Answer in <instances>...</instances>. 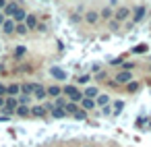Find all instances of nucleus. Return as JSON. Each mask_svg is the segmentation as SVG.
<instances>
[{"label":"nucleus","mask_w":151,"mask_h":147,"mask_svg":"<svg viewBox=\"0 0 151 147\" xmlns=\"http://www.w3.org/2000/svg\"><path fill=\"white\" fill-rule=\"evenodd\" d=\"M17 35H27L29 33V29H27V25L25 23H17V31H15Z\"/></svg>","instance_id":"4be33fe9"},{"label":"nucleus","mask_w":151,"mask_h":147,"mask_svg":"<svg viewBox=\"0 0 151 147\" xmlns=\"http://www.w3.org/2000/svg\"><path fill=\"white\" fill-rule=\"evenodd\" d=\"M46 114H48V110H46L44 106H33V108H31V116H33V118H44Z\"/></svg>","instance_id":"4468645a"},{"label":"nucleus","mask_w":151,"mask_h":147,"mask_svg":"<svg viewBox=\"0 0 151 147\" xmlns=\"http://www.w3.org/2000/svg\"><path fill=\"white\" fill-rule=\"evenodd\" d=\"M50 114H52V118H58V120H60V118H66V116H68V114H66V112H64L62 108H56V110H54V112H50Z\"/></svg>","instance_id":"5701e85b"},{"label":"nucleus","mask_w":151,"mask_h":147,"mask_svg":"<svg viewBox=\"0 0 151 147\" xmlns=\"http://www.w3.org/2000/svg\"><path fill=\"white\" fill-rule=\"evenodd\" d=\"M132 13H134V15H132V25H134V23H139V21L145 19V15H147V6H145V4H139V6L132 9Z\"/></svg>","instance_id":"20e7f679"},{"label":"nucleus","mask_w":151,"mask_h":147,"mask_svg":"<svg viewBox=\"0 0 151 147\" xmlns=\"http://www.w3.org/2000/svg\"><path fill=\"white\" fill-rule=\"evenodd\" d=\"M95 79H97V81H106V79H108V73H106V71H99V73L95 75Z\"/></svg>","instance_id":"2f4dec72"},{"label":"nucleus","mask_w":151,"mask_h":147,"mask_svg":"<svg viewBox=\"0 0 151 147\" xmlns=\"http://www.w3.org/2000/svg\"><path fill=\"white\" fill-rule=\"evenodd\" d=\"M25 25H27V29H29V31H31V29H37V25H40V23H37V17H35L33 13H29V15H27V19H25Z\"/></svg>","instance_id":"9b49d317"},{"label":"nucleus","mask_w":151,"mask_h":147,"mask_svg":"<svg viewBox=\"0 0 151 147\" xmlns=\"http://www.w3.org/2000/svg\"><path fill=\"white\" fill-rule=\"evenodd\" d=\"M4 21H6V17H4V13H2V11H0V27H2V23H4Z\"/></svg>","instance_id":"58836bf2"},{"label":"nucleus","mask_w":151,"mask_h":147,"mask_svg":"<svg viewBox=\"0 0 151 147\" xmlns=\"http://www.w3.org/2000/svg\"><path fill=\"white\" fill-rule=\"evenodd\" d=\"M83 19H85V23H87V25H95V23H99V11H93V9H91V11H87V13H85V17H83Z\"/></svg>","instance_id":"0eeeda50"},{"label":"nucleus","mask_w":151,"mask_h":147,"mask_svg":"<svg viewBox=\"0 0 151 147\" xmlns=\"http://www.w3.org/2000/svg\"><path fill=\"white\" fill-rule=\"evenodd\" d=\"M147 50H149V46H147V44H139V46H134L130 52H132V54H145Z\"/></svg>","instance_id":"412c9836"},{"label":"nucleus","mask_w":151,"mask_h":147,"mask_svg":"<svg viewBox=\"0 0 151 147\" xmlns=\"http://www.w3.org/2000/svg\"><path fill=\"white\" fill-rule=\"evenodd\" d=\"M139 87H141L139 81H130V83L126 85V91H128V93H134V91H139Z\"/></svg>","instance_id":"b1692460"},{"label":"nucleus","mask_w":151,"mask_h":147,"mask_svg":"<svg viewBox=\"0 0 151 147\" xmlns=\"http://www.w3.org/2000/svg\"><path fill=\"white\" fill-rule=\"evenodd\" d=\"M75 118H77V120H85V118H87V112H85V110H79V112L75 114Z\"/></svg>","instance_id":"473e14b6"},{"label":"nucleus","mask_w":151,"mask_h":147,"mask_svg":"<svg viewBox=\"0 0 151 147\" xmlns=\"http://www.w3.org/2000/svg\"><path fill=\"white\" fill-rule=\"evenodd\" d=\"M97 95H99V87H85V89H83V97L97 99Z\"/></svg>","instance_id":"f8f14e48"},{"label":"nucleus","mask_w":151,"mask_h":147,"mask_svg":"<svg viewBox=\"0 0 151 147\" xmlns=\"http://www.w3.org/2000/svg\"><path fill=\"white\" fill-rule=\"evenodd\" d=\"M21 95H31L33 97V83H23L21 85Z\"/></svg>","instance_id":"6ab92c4d"},{"label":"nucleus","mask_w":151,"mask_h":147,"mask_svg":"<svg viewBox=\"0 0 151 147\" xmlns=\"http://www.w3.org/2000/svg\"><path fill=\"white\" fill-rule=\"evenodd\" d=\"M4 106H6V97H4V95H0V110H2Z\"/></svg>","instance_id":"c9c22d12"},{"label":"nucleus","mask_w":151,"mask_h":147,"mask_svg":"<svg viewBox=\"0 0 151 147\" xmlns=\"http://www.w3.org/2000/svg\"><path fill=\"white\" fill-rule=\"evenodd\" d=\"M15 114L21 116V118H27V116H31V108H29V106H19Z\"/></svg>","instance_id":"a211bd4d"},{"label":"nucleus","mask_w":151,"mask_h":147,"mask_svg":"<svg viewBox=\"0 0 151 147\" xmlns=\"http://www.w3.org/2000/svg\"><path fill=\"white\" fill-rule=\"evenodd\" d=\"M91 81V75H81L79 79H77V85H85V83H89Z\"/></svg>","instance_id":"cd10ccee"},{"label":"nucleus","mask_w":151,"mask_h":147,"mask_svg":"<svg viewBox=\"0 0 151 147\" xmlns=\"http://www.w3.org/2000/svg\"><path fill=\"white\" fill-rule=\"evenodd\" d=\"M62 95H66L68 102H75V104L83 102V91H79V87L73 85V83H66V85L62 87Z\"/></svg>","instance_id":"f257e3e1"},{"label":"nucleus","mask_w":151,"mask_h":147,"mask_svg":"<svg viewBox=\"0 0 151 147\" xmlns=\"http://www.w3.org/2000/svg\"><path fill=\"white\" fill-rule=\"evenodd\" d=\"M31 102V95H19V106H27Z\"/></svg>","instance_id":"c756f323"},{"label":"nucleus","mask_w":151,"mask_h":147,"mask_svg":"<svg viewBox=\"0 0 151 147\" xmlns=\"http://www.w3.org/2000/svg\"><path fill=\"white\" fill-rule=\"evenodd\" d=\"M4 120H9V116H0V122H4Z\"/></svg>","instance_id":"a19ab883"},{"label":"nucleus","mask_w":151,"mask_h":147,"mask_svg":"<svg viewBox=\"0 0 151 147\" xmlns=\"http://www.w3.org/2000/svg\"><path fill=\"white\" fill-rule=\"evenodd\" d=\"M99 19H104V21H112V19H114V11H112L110 6L101 9V11H99Z\"/></svg>","instance_id":"2eb2a0df"},{"label":"nucleus","mask_w":151,"mask_h":147,"mask_svg":"<svg viewBox=\"0 0 151 147\" xmlns=\"http://www.w3.org/2000/svg\"><path fill=\"white\" fill-rule=\"evenodd\" d=\"M118 29H120V23H118L116 19H112V21H110V31H118Z\"/></svg>","instance_id":"7c9ffc66"},{"label":"nucleus","mask_w":151,"mask_h":147,"mask_svg":"<svg viewBox=\"0 0 151 147\" xmlns=\"http://www.w3.org/2000/svg\"><path fill=\"white\" fill-rule=\"evenodd\" d=\"M33 97H35L37 102L48 99V89H46L42 83H33Z\"/></svg>","instance_id":"7ed1b4c3"},{"label":"nucleus","mask_w":151,"mask_h":147,"mask_svg":"<svg viewBox=\"0 0 151 147\" xmlns=\"http://www.w3.org/2000/svg\"><path fill=\"white\" fill-rule=\"evenodd\" d=\"M27 15H29V13H27L25 9H19V11L15 13V17H13V21H15V23H25V19H27Z\"/></svg>","instance_id":"dca6fc26"},{"label":"nucleus","mask_w":151,"mask_h":147,"mask_svg":"<svg viewBox=\"0 0 151 147\" xmlns=\"http://www.w3.org/2000/svg\"><path fill=\"white\" fill-rule=\"evenodd\" d=\"M46 89H48V97H50V99H58V97H62V87H60V85L52 83V85H48Z\"/></svg>","instance_id":"423d86ee"},{"label":"nucleus","mask_w":151,"mask_h":147,"mask_svg":"<svg viewBox=\"0 0 151 147\" xmlns=\"http://www.w3.org/2000/svg\"><path fill=\"white\" fill-rule=\"evenodd\" d=\"M50 77H54L56 81H66L68 79L66 71H62L60 66H50Z\"/></svg>","instance_id":"39448f33"},{"label":"nucleus","mask_w":151,"mask_h":147,"mask_svg":"<svg viewBox=\"0 0 151 147\" xmlns=\"http://www.w3.org/2000/svg\"><path fill=\"white\" fill-rule=\"evenodd\" d=\"M95 104H97V108H106V106L110 104V97H108L106 93H99L97 99H95Z\"/></svg>","instance_id":"f3484780"},{"label":"nucleus","mask_w":151,"mask_h":147,"mask_svg":"<svg viewBox=\"0 0 151 147\" xmlns=\"http://www.w3.org/2000/svg\"><path fill=\"white\" fill-rule=\"evenodd\" d=\"M37 31H48V25H46V23H40V25H37Z\"/></svg>","instance_id":"f704fd0d"},{"label":"nucleus","mask_w":151,"mask_h":147,"mask_svg":"<svg viewBox=\"0 0 151 147\" xmlns=\"http://www.w3.org/2000/svg\"><path fill=\"white\" fill-rule=\"evenodd\" d=\"M0 95L6 97V85H2V83H0Z\"/></svg>","instance_id":"e433bc0d"},{"label":"nucleus","mask_w":151,"mask_h":147,"mask_svg":"<svg viewBox=\"0 0 151 147\" xmlns=\"http://www.w3.org/2000/svg\"><path fill=\"white\" fill-rule=\"evenodd\" d=\"M54 104H56V108H66V104H68V99H64V97H58V99H54Z\"/></svg>","instance_id":"c85d7f7f"},{"label":"nucleus","mask_w":151,"mask_h":147,"mask_svg":"<svg viewBox=\"0 0 151 147\" xmlns=\"http://www.w3.org/2000/svg\"><path fill=\"white\" fill-rule=\"evenodd\" d=\"M112 108H114V112H116V114H120V112L124 110V102H122V99H118V102H114V106H112Z\"/></svg>","instance_id":"a878e982"},{"label":"nucleus","mask_w":151,"mask_h":147,"mask_svg":"<svg viewBox=\"0 0 151 147\" xmlns=\"http://www.w3.org/2000/svg\"><path fill=\"white\" fill-rule=\"evenodd\" d=\"M25 52H27V48H25V46H17L13 54H15V58H21V56H25Z\"/></svg>","instance_id":"393cba45"},{"label":"nucleus","mask_w":151,"mask_h":147,"mask_svg":"<svg viewBox=\"0 0 151 147\" xmlns=\"http://www.w3.org/2000/svg\"><path fill=\"white\" fill-rule=\"evenodd\" d=\"M137 68V64L134 62H122V71H128V73H132Z\"/></svg>","instance_id":"bb28decb"},{"label":"nucleus","mask_w":151,"mask_h":147,"mask_svg":"<svg viewBox=\"0 0 151 147\" xmlns=\"http://www.w3.org/2000/svg\"><path fill=\"white\" fill-rule=\"evenodd\" d=\"M19 9H21V6H19L17 2H9V4H6V9H4L2 13H4V17H6V19H13V17H15V13H17Z\"/></svg>","instance_id":"9d476101"},{"label":"nucleus","mask_w":151,"mask_h":147,"mask_svg":"<svg viewBox=\"0 0 151 147\" xmlns=\"http://www.w3.org/2000/svg\"><path fill=\"white\" fill-rule=\"evenodd\" d=\"M64 112H66V114H73V116H75V114L79 112V104H75V102H68V104H66V108H64Z\"/></svg>","instance_id":"aec40b11"},{"label":"nucleus","mask_w":151,"mask_h":147,"mask_svg":"<svg viewBox=\"0 0 151 147\" xmlns=\"http://www.w3.org/2000/svg\"><path fill=\"white\" fill-rule=\"evenodd\" d=\"M83 147H93V145H83Z\"/></svg>","instance_id":"79ce46f5"},{"label":"nucleus","mask_w":151,"mask_h":147,"mask_svg":"<svg viewBox=\"0 0 151 147\" xmlns=\"http://www.w3.org/2000/svg\"><path fill=\"white\" fill-rule=\"evenodd\" d=\"M0 29H2L6 35H13V33L17 31V23H15L13 19H6V21L2 23V27H0Z\"/></svg>","instance_id":"6e6552de"},{"label":"nucleus","mask_w":151,"mask_h":147,"mask_svg":"<svg viewBox=\"0 0 151 147\" xmlns=\"http://www.w3.org/2000/svg\"><path fill=\"white\" fill-rule=\"evenodd\" d=\"M101 112H104V114H112V108H110V106H106V108H101Z\"/></svg>","instance_id":"ea45409f"},{"label":"nucleus","mask_w":151,"mask_h":147,"mask_svg":"<svg viewBox=\"0 0 151 147\" xmlns=\"http://www.w3.org/2000/svg\"><path fill=\"white\" fill-rule=\"evenodd\" d=\"M130 13H132V11H130L128 6H118V9L114 11V19H116L118 23H124V21L130 17Z\"/></svg>","instance_id":"f03ea898"},{"label":"nucleus","mask_w":151,"mask_h":147,"mask_svg":"<svg viewBox=\"0 0 151 147\" xmlns=\"http://www.w3.org/2000/svg\"><path fill=\"white\" fill-rule=\"evenodd\" d=\"M6 95H9V97H19V95H21V83H11V85H6Z\"/></svg>","instance_id":"1a4fd4ad"},{"label":"nucleus","mask_w":151,"mask_h":147,"mask_svg":"<svg viewBox=\"0 0 151 147\" xmlns=\"http://www.w3.org/2000/svg\"><path fill=\"white\" fill-rule=\"evenodd\" d=\"M93 108H97L95 99H91V97H83V102H81V110L89 112V110H93Z\"/></svg>","instance_id":"ddd939ff"},{"label":"nucleus","mask_w":151,"mask_h":147,"mask_svg":"<svg viewBox=\"0 0 151 147\" xmlns=\"http://www.w3.org/2000/svg\"><path fill=\"white\" fill-rule=\"evenodd\" d=\"M6 4H9L6 0H0V11H4V9H6Z\"/></svg>","instance_id":"4c0bfd02"},{"label":"nucleus","mask_w":151,"mask_h":147,"mask_svg":"<svg viewBox=\"0 0 151 147\" xmlns=\"http://www.w3.org/2000/svg\"><path fill=\"white\" fill-rule=\"evenodd\" d=\"M122 62H124L122 58H114V60H110V64H112V66H116V64H122Z\"/></svg>","instance_id":"72a5a7b5"},{"label":"nucleus","mask_w":151,"mask_h":147,"mask_svg":"<svg viewBox=\"0 0 151 147\" xmlns=\"http://www.w3.org/2000/svg\"><path fill=\"white\" fill-rule=\"evenodd\" d=\"M149 71H151V66H149Z\"/></svg>","instance_id":"37998d69"}]
</instances>
